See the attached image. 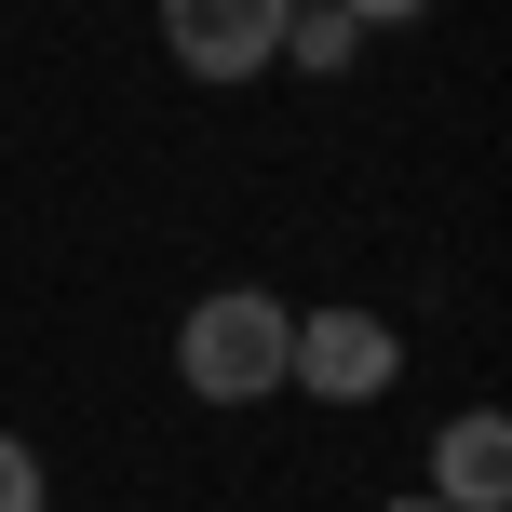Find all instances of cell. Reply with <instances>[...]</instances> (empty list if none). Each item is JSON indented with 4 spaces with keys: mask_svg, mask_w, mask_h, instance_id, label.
Wrapping results in <instances>:
<instances>
[{
    "mask_svg": "<svg viewBox=\"0 0 512 512\" xmlns=\"http://www.w3.org/2000/svg\"><path fill=\"white\" fill-rule=\"evenodd\" d=\"M337 14H351V27H418L432 0H337Z\"/></svg>",
    "mask_w": 512,
    "mask_h": 512,
    "instance_id": "cell-7",
    "label": "cell"
},
{
    "mask_svg": "<svg viewBox=\"0 0 512 512\" xmlns=\"http://www.w3.org/2000/svg\"><path fill=\"white\" fill-rule=\"evenodd\" d=\"M162 54L189 81H256L283 54V0H162Z\"/></svg>",
    "mask_w": 512,
    "mask_h": 512,
    "instance_id": "cell-3",
    "label": "cell"
},
{
    "mask_svg": "<svg viewBox=\"0 0 512 512\" xmlns=\"http://www.w3.org/2000/svg\"><path fill=\"white\" fill-rule=\"evenodd\" d=\"M391 512H445V499H432V486H418V499H391Z\"/></svg>",
    "mask_w": 512,
    "mask_h": 512,
    "instance_id": "cell-8",
    "label": "cell"
},
{
    "mask_svg": "<svg viewBox=\"0 0 512 512\" xmlns=\"http://www.w3.org/2000/svg\"><path fill=\"white\" fill-rule=\"evenodd\" d=\"M391 364H405V337H391L378 310H310V324L283 337V378H297V391H324V405H378V391H391Z\"/></svg>",
    "mask_w": 512,
    "mask_h": 512,
    "instance_id": "cell-2",
    "label": "cell"
},
{
    "mask_svg": "<svg viewBox=\"0 0 512 512\" xmlns=\"http://www.w3.org/2000/svg\"><path fill=\"white\" fill-rule=\"evenodd\" d=\"M0 512H41V459H27L14 432H0Z\"/></svg>",
    "mask_w": 512,
    "mask_h": 512,
    "instance_id": "cell-6",
    "label": "cell"
},
{
    "mask_svg": "<svg viewBox=\"0 0 512 512\" xmlns=\"http://www.w3.org/2000/svg\"><path fill=\"white\" fill-rule=\"evenodd\" d=\"M351 54H364V27L337 14V0H283V54H270V68H310V81H337Z\"/></svg>",
    "mask_w": 512,
    "mask_h": 512,
    "instance_id": "cell-5",
    "label": "cell"
},
{
    "mask_svg": "<svg viewBox=\"0 0 512 512\" xmlns=\"http://www.w3.org/2000/svg\"><path fill=\"white\" fill-rule=\"evenodd\" d=\"M432 499L445 512H499L512 499V418H445V445H432Z\"/></svg>",
    "mask_w": 512,
    "mask_h": 512,
    "instance_id": "cell-4",
    "label": "cell"
},
{
    "mask_svg": "<svg viewBox=\"0 0 512 512\" xmlns=\"http://www.w3.org/2000/svg\"><path fill=\"white\" fill-rule=\"evenodd\" d=\"M283 337H297V310H283L270 283H216L176 324V378L203 391V405H270L283 391Z\"/></svg>",
    "mask_w": 512,
    "mask_h": 512,
    "instance_id": "cell-1",
    "label": "cell"
}]
</instances>
